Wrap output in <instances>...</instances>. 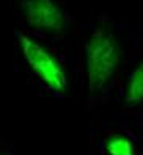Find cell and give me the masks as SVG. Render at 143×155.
Listing matches in <instances>:
<instances>
[{"label": "cell", "mask_w": 143, "mask_h": 155, "mask_svg": "<svg viewBox=\"0 0 143 155\" xmlns=\"http://www.w3.org/2000/svg\"><path fill=\"white\" fill-rule=\"evenodd\" d=\"M120 63V45L110 31L99 27L87 44V69L93 91L101 89Z\"/></svg>", "instance_id": "1"}, {"label": "cell", "mask_w": 143, "mask_h": 155, "mask_svg": "<svg viewBox=\"0 0 143 155\" xmlns=\"http://www.w3.org/2000/svg\"><path fill=\"white\" fill-rule=\"evenodd\" d=\"M19 44L25 60L29 61L32 69L44 80V83L55 91H65L66 77L60 63L38 42L30 39L29 36L19 35Z\"/></svg>", "instance_id": "2"}, {"label": "cell", "mask_w": 143, "mask_h": 155, "mask_svg": "<svg viewBox=\"0 0 143 155\" xmlns=\"http://www.w3.org/2000/svg\"><path fill=\"white\" fill-rule=\"evenodd\" d=\"M22 8L29 24L35 28L47 31H61L65 16L52 0H24Z\"/></svg>", "instance_id": "3"}, {"label": "cell", "mask_w": 143, "mask_h": 155, "mask_svg": "<svg viewBox=\"0 0 143 155\" xmlns=\"http://www.w3.org/2000/svg\"><path fill=\"white\" fill-rule=\"evenodd\" d=\"M126 100L128 104H140L143 100V61L131 77Z\"/></svg>", "instance_id": "4"}, {"label": "cell", "mask_w": 143, "mask_h": 155, "mask_svg": "<svg viewBox=\"0 0 143 155\" xmlns=\"http://www.w3.org/2000/svg\"><path fill=\"white\" fill-rule=\"evenodd\" d=\"M105 147L109 155H134V146L124 136H112L107 141Z\"/></svg>", "instance_id": "5"}]
</instances>
